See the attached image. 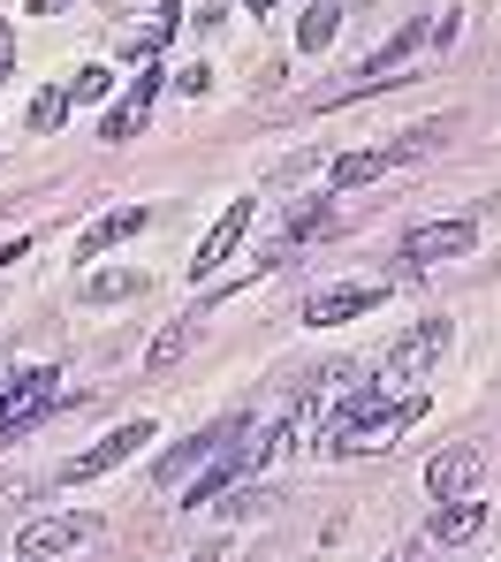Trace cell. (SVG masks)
<instances>
[{"mask_svg":"<svg viewBox=\"0 0 501 562\" xmlns=\"http://www.w3.org/2000/svg\"><path fill=\"white\" fill-rule=\"evenodd\" d=\"M425 418V395H388V380H365L342 411H327V449H342V457H365V449H388L402 441L410 426Z\"/></svg>","mask_w":501,"mask_h":562,"instance_id":"6da1fadb","label":"cell"},{"mask_svg":"<svg viewBox=\"0 0 501 562\" xmlns=\"http://www.w3.org/2000/svg\"><path fill=\"white\" fill-rule=\"evenodd\" d=\"M106 525L92 509H77V517H46V525H23V540H15V562H54L69 555V548H92Z\"/></svg>","mask_w":501,"mask_h":562,"instance_id":"7a4b0ae2","label":"cell"},{"mask_svg":"<svg viewBox=\"0 0 501 562\" xmlns=\"http://www.w3.org/2000/svg\"><path fill=\"white\" fill-rule=\"evenodd\" d=\"M160 85H168V77H160V61H145V69H137V85H129V92L106 106V122H100L106 145H129V137L152 122V99H160Z\"/></svg>","mask_w":501,"mask_h":562,"instance_id":"3957f363","label":"cell"},{"mask_svg":"<svg viewBox=\"0 0 501 562\" xmlns=\"http://www.w3.org/2000/svg\"><path fill=\"white\" fill-rule=\"evenodd\" d=\"M448 342H456V327L448 319H418L410 335L396 342V358H388V373L396 380H418V373H433L441 358H448Z\"/></svg>","mask_w":501,"mask_h":562,"instance_id":"277c9868","label":"cell"},{"mask_svg":"<svg viewBox=\"0 0 501 562\" xmlns=\"http://www.w3.org/2000/svg\"><path fill=\"white\" fill-rule=\"evenodd\" d=\"M373 304H388V289H373V281H334V289H319V296L304 304V327H342V319H357V312H373Z\"/></svg>","mask_w":501,"mask_h":562,"instance_id":"5b68a950","label":"cell"},{"mask_svg":"<svg viewBox=\"0 0 501 562\" xmlns=\"http://www.w3.org/2000/svg\"><path fill=\"white\" fill-rule=\"evenodd\" d=\"M471 236H479L471 221H433V228H418V236L402 244L396 259H402V267H441V259H464V251H471Z\"/></svg>","mask_w":501,"mask_h":562,"instance_id":"8992f818","label":"cell"},{"mask_svg":"<svg viewBox=\"0 0 501 562\" xmlns=\"http://www.w3.org/2000/svg\"><path fill=\"white\" fill-rule=\"evenodd\" d=\"M479 479H487V457H479L471 441H456V449H441V457L425 464V486H433L441 502H464V494H471Z\"/></svg>","mask_w":501,"mask_h":562,"instance_id":"52a82bcc","label":"cell"},{"mask_svg":"<svg viewBox=\"0 0 501 562\" xmlns=\"http://www.w3.org/2000/svg\"><path fill=\"white\" fill-rule=\"evenodd\" d=\"M145 441H152V426H145V418H129V426H114V434H106L100 449H84V457H77V464H69V486H84V479H100V471L129 464V457H137V449H145Z\"/></svg>","mask_w":501,"mask_h":562,"instance_id":"ba28073f","label":"cell"},{"mask_svg":"<svg viewBox=\"0 0 501 562\" xmlns=\"http://www.w3.org/2000/svg\"><path fill=\"white\" fill-rule=\"evenodd\" d=\"M236 434H243V418H228V426H205V434H191V441H175V449L160 457V471H152V479H160V486H175V479H183L191 464H213V457H220Z\"/></svg>","mask_w":501,"mask_h":562,"instance_id":"9c48e42d","label":"cell"},{"mask_svg":"<svg viewBox=\"0 0 501 562\" xmlns=\"http://www.w3.org/2000/svg\"><path fill=\"white\" fill-rule=\"evenodd\" d=\"M251 213H259L251 198H228V213H220V221L205 228V244H198V259H191V274L205 281L213 267H220V259H228V251H236V244H243V228H251Z\"/></svg>","mask_w":501,"mask_h":562,"instance_id":"30bf717a","label":"cell"},{"mask_svg":"<svg viewBox=\"0 0 501 562\" xmlns=\"http://www.w3.org/2000/svg\"><path fill=\"white\" fill-rule=\"evenodd\" d=\"M145 205H114V213H100L92 228H84V244H77V259H100V251H114V244H129V236H145Z\"/></svg>","mask_w":501,"mask_h":562,"instance_id":"8fae6325","label":"cell"},{"mask_svg":"<svg viewBox=\"0 0 501 562\" xmlns=\"http://www.w3.org/2000/svg\"><path fill=\"white\" fill-rule=\"evenodd\" d=\"M425 38H433V31H425V23H402L396 38H388V46H380V54H373V61H365V77H357V85H350V92H365V85H380V77H396L402 61H410V54H418V46H425Z\"/></svg>","mask_w":501,"mask_h":562,"instance_id":"7c38bea8","label":"cell"},{"mask_svg":"<svg viewBox=\"0 0 501 562\" xmlns=\"http://www.w3.org/2000/svg\"><path fill=\"white\" fill-rule=\"evenodd\" d=\"M479 525H487V509L464 494V502H441L433 509V548H464V540H479Z\"/></svg>","mask_w":501,"mask_h":562,"instance_id":"4fadbf2b","label":"cell"},{"mask_svg":"<svg viewBox=\"0 0 501 562\" xmlns=\"http://www.w3.org/2000/svg\"><path fill=\"white\" fill-rule=\"evenodd\" d=\"M396 168V153L388 145H373V153H342V160H327V183L334 190H357V183H380Z\"/></svg>","mask_w":501,"mask_h":562,"instance_id":"5bb4252c","label":"cell"},{"mask_svg":"<svg viewBox=\"0 0 501 562\" xmlns=\"http://www.w3.org/2000/svg\"><path fill=\"white\" fill-rule=\"evenodd\" d=\"M334 31H342V8H334V0H311V8H304V23H297V46H304V54H327V46H334Z\"/></svg>","mask_w":501,"mask_h":562,"instance_id":"9a60e30c","label":"cell"},{"mask_svg":"<svg viewBox=\"0 0 501 562\" xmlns=\"http://www.w3.org/2000/svg\"><path fill=\"white\" fill-rule=\"evenodd\" d=\"M191 335H198V312H191V319H175V327H168V335L145 350V366H175V358L191 350Z\"/></svg>","mask_w":501,"mask_h":562,"instance_id":"2e32d148","label":"cell"},{"mask_svg":"<svg viewBox=\"0 0 501 562\" xmlns=\"http://www.w3.org/2000/svg\"><path fill=\"white\" fill-rule=\"evenodd\" d=\"M69 106H77L69 92H38V99H31V130H38V137H54V130L69 122Z\"/></svg>","mask_w":501,"mask_h":562,"instance_id":"e0dca14e","label":"cell"},{"mask_svg":"<svg viewBox=\"0 0 501 562\" xmlns=\"http://www.w3.org/2000/svg\"><path fill=\"white\" fill-rule=\"evenodd\" d=\"M122 296H145V274H100L84 289V304H122Z\"/></svg>","mask_w":501,"mask_h":562,"instance_id":"ac0fdd59","label":"cell"},{"mask_svg":"<svg viewBox=\"0 0 501 562\" xmlns=\"http://www.w3.org/2000/svg\"><path fill=\"white\" fill-rule=\"evenodd\" d=\"M106 92H114V77H106V69H77V77H69V99H77V106H100Z\"/></svg>","mask_w":501,"mask_h":562,"instance_id":"d6986e66","label":"cell"},{"mask_svg":"<svg viewBox=\"0 0 501 562\" xmlns=\"http://www.w3.org/2000/svg\"><path fill=\"white\" fill-rule=\"evenodd\" d=\"M327 228V205H304L297 221H289V244H304V236H319Z\"/></svg>","mask_w":501,"mask_h":562,"instance_id":"ffe728a7","label":"cell"},{"mask_svg":"<svg viewBox=\"0 0 501 562\" xmlns=\"http://www.w3.org/2000/svg\"><path fill=\"white\" fill-rule=\"evenodd\" d=\"M8 69H15V23L0 15V85H8Z\"/></svg>","mask_w":501,"mask_h":562,"instance_id":"44dd1931","label":"cell"},{"mask_svg":"<svg viewBox=\"0 0 501 562\" xmlns=\"http://www.w3.org/2000/svg\"><path fill=\"white\" fill-rule=\"evenodd\" d=\"M61 8H69V0H31V15H61Z\"/></svg>","mask_w":501,"mask_h":562,"instance_id":"7402d4cb","label":"cell"},{"mask_svg":"<svg viewBox=\"0 0 501 562\" xmlns=\"http://www.w3.org/2000/svg\"><path fill=\"white\" fill-rule=\"evenodd\" d=\"M243 8H251V15H274V8H282V0H243Z\"/></svg>","mask_w":501,"mask_h":562,"instance_id":"603a6c76","label":"cell"},{"mask_svg":"<svg viewBox=\"0 0 501 562\" xmlns=\"http://www.w3.org/2000/svg\"><path fill=\"white\" fill-rule=\"evenodd\" d=\"M191 562H213V548H205V555H191Z\"/></svg>","mask_w":501,"mask_h":562,"instance_id":"cb8c5ba5","label":"cell"},{"mask_svg":"<svg viewBox=\"0 0 501 562\" xmlns=\"http://www.w3.org/2000/svg\"><path fill=\"white\" fill-rule=\"evenodd\" d=\"M388 562H410V555H388Z\"/></svg>","mask_w":501,"mask_h":562,"instance_id":"d4e9b609","label":"cell"}]
</instances>
